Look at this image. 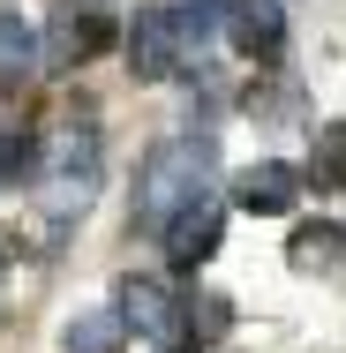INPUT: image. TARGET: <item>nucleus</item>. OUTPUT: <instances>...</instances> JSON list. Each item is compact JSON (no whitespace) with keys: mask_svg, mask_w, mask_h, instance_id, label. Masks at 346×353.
Returning a JSON list of instances; mask_svg holds the SVG:
<instances>
[{"mask_svg":"<svg viewBox=\"0 0 346 353\" xmlns=\"http://www.w3.org/2000/svg\"><path fill=\"white\" fill-rule=\"evenodd\" d=\"M211 173H218V150H211L204 136L158 143V150L143 158V173H136V225L158 233L173 211H189L196 196H211Z\"/></svg>","mask_w":346,"mask_h":353,"instance_id":"1","label":"nucleus"},{"mask_svg":"<svg viewBox=\"0 0 346 353\" xmlns=\"http://www.w3.org/2000/svg\"><path fill=\"white\" fill-rule=\"evenodd\" d=\"M98 173H106V150H98V128H61V136L38 150V218L46 225H75L98 196Z\"/></svg>","mask_w":346,"mask_h":353,"instance_id":"2","label":"nucleus"},{"mask_svg":"<svg viewBox=\"0 0 346 353\" xmlns=\"http://www.w3.org/2000/svg\"><path fill=\"white\" fill-rule=\"evenodd\" d=\"M181 61H189V38H181L173 0L136 8V23H128V68H136V83H166V75H181Z\"/></svg>","mask_w":346,"mask_h":353,"instance_id":"3","label":"nucleus"},{"mask_svg":"<svg viewBox=\"0 0 346 353\" xmlns=\"http://www.w3.org/2000/svg\"><path fill=\"white\" fill-rule=\"evenodd\" d=\"M226 46L241 61H278V46H286V0H226Z\"/></svg>","mask_w":346,"mask_h":353,"instance_id":"4","label":"nucleus"},{"mask_svg":"<svg viewBox=\"0 0 346 353\" xmlns=\"http://www.w3.org/2000/svg\"><path fill=\"white\" fill-rule=\"evenodd\" d=\"M218 233H226V211H218L211 196H196L189 211H173L166 225H158V241H166V256H173L181 271H196V263H211V248H218Z\"/></svg>","mask_w":346,"mask_h":353,"instance_id":"5","label":"nucleus"},{"mask_svg":"<svg viewBox=\"0 0 346 353\" xmlns=\"http://www.w3.org/2000/svg\"><path fill=\"white\" fill-rule=\"evenodd\" d=\"M106 15H90V8H61L53 23H46V38H38V61H53V68H83L90 53H106Z\"/></svg>","mask_w":346,"mask_h":353,"instance_id":"6","label":"nucleus"},{"mask_svg":"<svg viewBox=\"0 0 346 353\" xmlns=\"http://www.w3.org/2000/svg\"><path fill=\"white\" fill-rule=\"evenodd\" d=\"M233 203L249 218H286L294 203H301V173L286 165V158H256L241 181H233Z\"/></svg>","mask_w":346,"mask_h":353,"instance_id":"7","label":"nucleus"},{"mask_svg":"<svg viewBox=\"0 0 346 353\" xmlns=\"http://www.w3.org/2000/svg\"><path fill=\"white\" fill-rule=\"evenodd\" d=\"M121 323L143 331V339H173V331L189 323V308L173 301L166 279H121Z\"/></svg>","mask_w":346,"mask_h":353,"instance_id":"8","label":"nucleus"},{"mask_svg":"<svg viewBox=\"0 0 346 353\" xmlns=\"http://www.w3.org/2000/svg\"><path fill=\"white\" fill-rule=\"evenodd\" d=\"M38 68H46V61H38V30H30L23 15L0 8V98L30 90V75H38Z\"/></svg>","mask_w":346,"mask_h":353,"instance_id":"9","label":"nucleus"},{"mask_svg":"<svg viewBox=\"0 0 346 353\" xmlns=\"http://www.w3.org/2000/svg\"><path fill=\"white\" fill-rule=\"evenodd\" d=\"M339 218H316V225H301V233H294V248H286V263H294V271H301V279H331V271H339Z\"/></svg>","mask_w":346,"mask_h":353,"instance_id":"10","label":"nucleus"},{"mask_svg":"<svg viewBox=\"0 0 346 353\" xmlns=\"http://www.w3.org/2000/svg\"><path fill=\"white\" fill-rule=\"evenodd\" d=\"M121 346H128L121 308H83L68 331H61V353H121Z\"/></svg>","mask_w":346,"mask_h":353,"instance_id":"11","label":"nucleus"},{"mask_svg":"<svg viewBox=\"0 0 346 353\" xmlns=\"http://www.w3.org/2000/svg\"><path fill=\"white\" fill-rule=\"evenodd\" d=\"M339 173H346V128L324 121V136H316V188H339Z\"/></svg>","mask_w":346,"mask_h":353,"instance_id":"12","label":"nucleus"},{"mask_svg":"<svg viewBox=\"0 0 346 353\" xmlns=\"http://www.w3.org/2000/svg\"><path fill=\"white\" fill-rule=\"evenodd\" d=\"M23 173V136H0V188Z\"/></svg>","mask_w":346,"mask_h":353,"instance_id":"13","label":"nucleus"},{"mask_svg":"<svg viewBox=\"0 0 346 353\" xmlns=\"http://www.w3.org/2000/svg\"><path fill=\"white\" fill-rule=\"evenodd\" d=\"M218 331H226V301L211 293V301H204V339H218Z\"/></svg>","mask_w":346,"mask_h":353,"instance_id":"14","label":"nucleus"},{"mask_svg":"<svg viewBox=\"0 0 346 353\" xmlns=\"http://www.w3.org/2000/svg\"><path fill=\"white\" fill-rule=\"evenodd\" d=\"M166 353H189V346H166Z\"/></svg>","mask_w":346,"mask_h":353,"instance_id":"15","label":"nucleus"}]
</instances>
